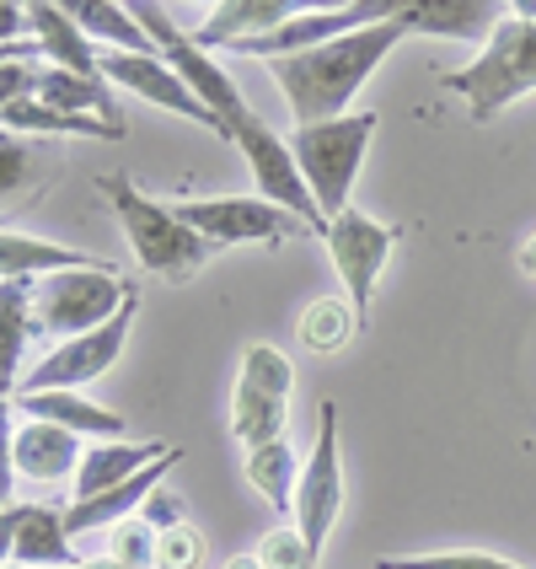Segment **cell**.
Instances as JSON below:
<instances>
[{"mask_svg":"<svg viewBox=\"0 0 536 569\" xmlns=\"http://www.w3.org/2000/svg\"><path fill=\"white\" fill-rule=\"evenodd\" d=\"M403 38H413V32H408V22H403V6H397V17H386L376 28L344 32V38H333V43H316L306 54H290V60L269 64L284 108L295 113V129L344 119L348 102L360 97V87L386 64V54H392Z\"/></svg>","mask_w":536,"mask_h":569,"instance_id":"obj_1","label":"cell"},{"mask_svg":"<svg viewBox=\"0 0 536 569\" xmlns=\"http://www.w3.org/2000/svg\"><path fill=\"white\" fill-rule=\"evenodd\" d=\"M97 193H102L108 210L119 216V226H124V237H129V253H134V263H140L145 274L183 284L215 258V248H210L193 226L178 221L172 204L151 199L140 183H129L124 172H102V178H97Z\"/></svg>","mask_w":536,"mask_h":569,"instance_id":"obj_2","label":"cell"},{"mask_svg":"<svg viewBox=\"0 0 536 569\" xmlns=\"http://www.w3.org/2000/svg\"><path fill=\"white\" fill-rule=\"evenodd\" d=\"M445 92L467 102L473 124L499 119L509 102L536 92V6H509V17L494 28V38L477 49L473 64L445 70Z\"/></svg>","mask_w":536,"mask_h":569,"instance_id":"obj_3","label":"cell"},{"mask_svg":"<svg viewBox=\"0 0 536 569\" xmlns=\"http://www.w3.org/2000/svg\"><path fill=\"white\" fill-rule=\"evenodd\" d=\"M376 124V113H344V119H327V124H301L290 134V157L301 167L322 221L344 216L354 204V183H360V167L371 157Z\"/></svg>","mask_w":536,"mask_h":569,"instance_id":"obj_4","label":"cell"},{"mask_svg":"<svg viewBox=\"0 0 536 569\" xmlns=\"http://www.w3.org/2000/svg\"><path fill=\"white\" fill-rule=\"evenodd\" d=\"M134 284L113 269V263H92V269H60L32 280V333L43 339H81L102 322H113L119 307L129 301Z\"/></svg>","mask_w":536,"mask_h":569,"instance_id":"obj_5","label":"cell"},{"mask_svg":"<svg viewBox=\"0 0 536 569\" xmlns=\"http://www.w3.org/2000/svg\"><path fill=\"white\" fill-rule=\"evenodd\" d=\"M290 387H295V366L280 345L242 349V371H236V392H231V436L242 441V451L284 441Z\"/></svg>","mask_w":536,"mask_h":569,"instance_id":"obj_6","label":"cell"},{"mask_svg":"<svg viewBox=\"0 0 536 569\" xmlns=\"http://www.w3.org/2000/svg\"><path fill=\"white\" fill-rule=\"evenodd\" d=\"M344 516V451H338V409L322 403L316 409V441L306 451V468L295 483V510H290V527L301 532L306 553L322 565L327 538Z\"/></svg>","mask_w":536,"mask_h":569,"instance_id":"obj_7","label":"cell"},{"mask_svg":"<svg viewBox=\"0 0 536 569\" xmlns=\"http://www.w3.org/2000/svg\"><path fill=\"white\" fill-rule=\"evenodd\" d=\"M178 221L193 226L210 248H284V242H301L312 237L306 221H295L290 210L269 204V199H247V193H221V199H178L172 204Z\"/></svg>","mask_w":536,"mask_h":569,"instance_id":"obj_8","label":"cell"},{"mask_svg":"<svg viewBox=\"0 0 536 569\" xmlns=\"http://www.w3.org/2000/svg\"><path fill=\"white\" fill-rule=\"evenodd\" d=\"M134 312H140V290H129V301L119 307L113 322H102L92 333L64 339V345L49 349L32 371H22V387H17V392H87L92 381H102L119 366L129 328H134Z\"/></svg>","mask_w":536,"mask_h":569,"instance_id":"obj_9","label":"cell"},{"mask_svg":"<svg viewBox=\"0 0 536 569\" xmlns=\"http://www.w3.org/2000/svg\"><path fill=\"white\" fill-rule=\"evenodd\" d=\"M392 242H397V231L381 226L376 216H365L360 204H348L344 216H333L327 231H322L327 263H333V274H338V284H344L348 307H354L360 322L371 317V301H376V284H381V274H386Z\"/></svg>","mask_w":536,"mask_h":569,"instance_id":"obj_10","label":"cell"},{"mask_svg":"<svg viewBox=\"0 0 536 569\" xmlns=\"http://www.w3.org/2000/svg\"><path fill=\"white\" fill-rule=\"evenodd\" d=\"M397 6L403 0H348V6H306L295 22H284V28L263 32V38H247V43H231V54L236 60H290V54H306L316 43H333V38H344V32H360V28H376L386 17H397Z\"/></svg>","mask_w":536,"mask_h":569,"instance_id":"obj_11","label":"cell"},{"mask_svg":"<svg viewBox=\"0 0 536 569\" xmlns=\"http://www.w3.org/2000/svg\"><path fill=\"white\" fill-rule=\"evenodd\" d=\"M97 70H102L108 87H124V92L145 97V102H156L166 113H178V119H189V124L210 129L215 140H225L221 119L189 92V81L161 60V54H113V49H102V54H97Z\"/></svg>","mask_w":536,"mask_h":569,"instance_id":"obj_12","label":"cell"},{"mask_svg":"<svg viewBox=\"0 0 536 569\" xmlns=\"http://www.w3.org/2000/svg\"><path fill=\"white\" fill-rule=\"evenodd\" d=\"M178 462H183V446H172L161 462H151L145 473H134L129 483L108 489V495H97V500H70V506H64V527H70V538H81V532H108V527H119V521H129V516H140L145 500L166 483V473H172Z\"/></svg>","mask_w":536,"mask_h":569,"instance_id":"obj_13","label":"cell"},{"mask_svg":"<svg viewBox=\"0 0 536 569\" xmlns=\"http://www.w3.org/2000/svg\"><path fill=\"white\" fill-rule=\"evenodd\" d=\"M306 6H316V0H225V6H215L204 17V28H193L189 38L204 54H215V49H231V43H247V38H263V32L295 22Z\"/></svg>","mask_w":536,"mask_h":569,"instance_id":"obj_14","label":"cell"},{"mask_svg":"<svg viewBox=\"0 0 536 569\" xmlns=\"http://www.w3.org/2000/svg\"><path fill=\"white\" fill-rule=\"evenodd\" d=\"M505 17L509 6H499V0H403L408 32L456 38V43H488Z\"/></svg>","mask_w":536,"mask_h":569,"instance_id":"obj_15","label":"cell"},{"mask_svg":"<svg viewBox=\"0 0 536 569\" xmlns=\"http://www.w3.org/2000/svg\"><path fill=\"white\" fill-rule=\"evenodd\" d=\"M28 97L43 102V108H60V113H87V119H102V124L124 129V108L113 87L102 76H70L60 64H32V81H28Z\"/></svg>","mask_w":536,"mask_h":569,"instance_id":"obj_16","label":"cell"},{"mask_svg":"<svg viewBox=\"0 0 536 569\" xmlns=\"http://www.w3.org/2000/svg\"><path fill=\"white\" fill-rule=\"evenodd\" d=\"M17 413L43 419V425H60L70 436H81L87 446L92 441H129L124 413L92 403L87 392H17Z\"/></svg>","mask_w":536,"mask_h":569,"instance_id":"obj_17","label":"cell"},{"mask_svg":"<svg viewBox=\"0 0 536 569\" xmlns=\"http://www.w3.org/2000/svg\"><path fill=\"white\" fill-rule=\"evenodd\" d=\"M166 451H172L166 441H92L75 468V500H97V495L119 489L134 473H145L151 462H161Z\"/></svg>","mask_w":536,"mask_h":569,"instance_id":"obj_18","label":"cell"},{"mask_svg":"<svg viewBox=\"0 0 536 569\" xmlns=\"http://www.w3.org/2000/svg\"><path fill=\"white\" fill-rule=\"evenodd\" d=\"M87 457L81 436H70L60 425H43V419H28L17 425V478H32V483H64L75 478Z\"/></svg>","mask_w":536,"mask_h":569,"instance_id":"obj_19","label":"cell"},{"mask_svg":"<svg viewBox=\"0 0 536 569\" xmlns=\"http://www.w3.org/2000/svg\"><path fill=\"white\" fill-rule=\"evenodd\" d=\"M28 22H32V43H38L43 64H60V70H70V76H102V70H97L92 38L75 28L70 6H54V0H32V6H28Z\"/></svg>","mask_w":536,"mask_h":569,"instance_id":"obj_20","label":"cell"},{"mask_svg":"<svg viewBox=\"0 0 536 569\" xmlns=\"http://www.w3.org/2000/svg\"><path fill=\"white\" fill-rule=\"evenodd\" d=\"M92 263H108V258L75 253V248L43 242V237H28V231H0V284L43 280V274H60V269H92Z\"/></svg>","mask_w":536,"mask_h":569,"instance_id":"obj_21","label":"cell"},{"mask_svg":"<svg viewBox=\"0 0 536 569\" xmlns=\"http://www.w3.org/2000/svg\"><path fill=\"white\" fill-rule=\"evenodd\" d=\"M301 451L290 441H269V446H253V451H242V473L253 483L257 495L269 500V510L290 521V510H295V483H301Z\"/></svg>","mask_w":536,"mask_h":569,"instance_id":"obj_22","label":"cell"},{"mask_svg":"<svg viewBox=\"0 0 536 569\" xmlns=\"http://www.w3.org/2000/svg\"><path fill=\"white\" fill-rule=\"evenodd\" d=\"M17 565L28 569H75V538L64 527V510L22 506V532H17Z\"/></svg>","mask_w":536,"mask_h":569,"instance_id":"obj_23","label":"cell"},{"mask_svg":"<svg viewBox=\"0 0 536 569\" xmlns=\"http://www.w3.org/2000/svg\"><path fill=\"white\" fill-rule=\"evenodd\" d=\"M32 333V280L0 284V392L22 387V349Z\"/></svg>","mask_w":536,"mask_h":569,"instance_id":"obj_24","label":"cell"},{"mask_svg":"<svg viewBox=\"0 0 536 569\" xmlns=\"http://www.w3.org/2000/svg\"><path fill=\"white\" fill-rule=\"evenodd\" d=\"M70 17H75V28L87 32L92 43H108L113 54H156L151 32L134 22L129 6H113V0H81V6H70Z\"/></svg>","mask_w":536,"mask_h":569,"instance_id":"obj_25","label":"cell"},{"mask_svg":"<svg viewBox=\"0 0 536 569\" xmlns=\"http://www.w3.org/2000/svg\"><path fill=\"white\" fill-rule=\"evenodd\" d=\"M0 129L11 134H87V140H124V129L87 119V113H60V108H43L32 97H17L0 108Z\"/></svg>","mask_w":536,"mask_h":569,"instance_id":"obj_26","label":"cell"},{"mask_svg":"<svg viewBox=\"0 0 536 569\" xmlns=\"http://www.w3.org/2000/svg\"><path fill=\"white\" fill-rule=\"evenodd\" d=\"M365 322L354 317V307H348V296H316L312 307L301 312V345L316 349V355H333V349H344L354 333H360Z\"/></svg>","mask_w":536,"mask_h":569,"instance_id":"obj_27","label":"cell"},{"mask_svg":"<svg viewBox=\"0 0 536 569\" xmlns=\"http://www.w3.org/2000/svg\"><path fill=\"white\" fill-rule=\"evenodd\" d=\"M376 569H520L515 559L483 553V548H441V553H392L376 559Z\"/></svg>","mask_w":536,"mask_h":569,"instance_id":"obj_28","label":"cell"},{"mask_svg":"<svg viewBox=\"0 0 536 569\" xmlns=\"http://www.w3.org/2000/svg\"><path fill=\"white\" fill-rule=\"evenodd\" d=\"M108 559H113V565H129V569H156V532H151L140 516L108 527Z\"/></svg>","mask_w":536,"mask_h":569,"instance_id":"obj_29","label":"cell"},{"mask_svg":"<svg viewBox=\"0 0 536 569\" xmlns=\"http://www.w3.org/2000/svg\"><path fill=\"white\" fill-rule=\"evenodd\" d=\"M204 559H210V542L193 521L156 532V569H204Z\"/></svg>","mask_w":536,"mask_h":569,"instance_id":"obj_30","label":"cell"},{"mask_svg":"<svg viewBox=\"0 0 536 569\" xmlns=\"http://www.w3.org/2000/svg\"><path fill=\"white\" fill-rule=\"evenodd\" d=\"M32 183V146L28 134L0 129V199H17Z\"/></svg>","mask_w":536,"mask_h":569,"instance_id":"obj_31","label":"cell"},{"mask_svg":"<svg viewBox=\"0 0 536 569\" xmlns=\"http://www.w3.org/2000/svg\"><path fill=\"white\" fill-rule=\"evenodd\" d=\"M17 506V392H0V510Z\"/></svg>","mask_w":536,"mask_h":569,"instance_id":"obj_32","label":"cell"},{"mask_svg":"<svg viewBox=\"0 0 536 569\" xmlns=\"http://www.w3.org/2000/svg\"><path fill=\"white\" fill-rule=\"evenodd\" d=\"M257 559H263V569H316V559L306 553V542H301V532L290 521H280L269 538L257 542Z\"/></svg>","mask_w":536,"mask_h":569,"instance_id":"obj_33","label":"cell"},{"mask_svg":"<svg viewBox=\"0 0 536 569\" xmlns=\"http://www.w3.org/2000/svg\"><path fill=\"white\" fill-rule=\"evenodd\" d=\"M140 521H145L151 532H172V527H183V521H189V510H183V500H178V495H172V489L161 483L156 495L145 500V510H140Z\"/></svg>","mask_w":536,"mask_h":569,"instance_id":"obj_34","label":"cell"},{"mask_svg":"<svg viewBox=\"0 0 536 569\" xmlns=\"http://www.w3.org/2000/svg\"><path fill=\"white\" fill-rule=\"evenodd\" d=\"M28 38H32L28 6H11V0H0V43H28Z\"/></svg>","mask_w":536,"mask_h":569,"instance_id":"obj_35","label":"cell"},{"mask_svg":"<svg viewBox=\"0 0 536 569\" xmlns=\"http://www.w3.org/2000/svg\"><path fill=\"white\" fill-rule=\"evenodd\" d=\"M17 532H22V506L0 510V569L17 559Z\"/></svg>","mask_w":536,"mask_h":569,"instance_id":"obj_36","label":"cell"},{"mask_svg":"<svg viewBox=\"0 0 536 569\" xmlns=\"http://www.w3.org/2000/svg\"><path fill=\"white\" fill-rule=\"evenodd\" d=\"M520 269H526V274L536 280V231L526 237V242H520Z\"/></svg>","mask_w":536,"mask_h":569,"instance_id":"obj_37","label":"cell"},{"mask_svg":"<svg viewBox=\"0 0 536 569\" xmlns=\"http://www.w3.org/2000/svg\"><path fill=\"white\" fill-rule=\"evenodd\" d=\"M221 569H263V559H257V553H236V559H225Z\"/></svg>","mask_w":536,"mask_h":569,"instance_id":"obj_38","label":"cell"},{"mask_svg":"<svg viewBox=\"0 0 536 569\" xmlns=\"http://www.w3.org/2000/svg\"><path fill=\"white\" fill-rule=\"evenodd\" d=\"M75 569H129V565H113V559L102 553V559H81V565H75Z\"/></svg>","mask_w":536,"mask_h":569,"instance_id":"obj_39","label":"cell"},{"mask_svg":"<svg viewBox=\"0 0 536 569\" xmlns=\"http://www.w3.org/2000/svg\"><path fill=\"white\" fill-rule=\"evenodd\" d=\"M6 569H28V565H17V559H11V565H6Z\"/></svg>","mask_w":536,"mask_h":569,"instance_id":"obj_40","label":"cell"}]
</instances>
